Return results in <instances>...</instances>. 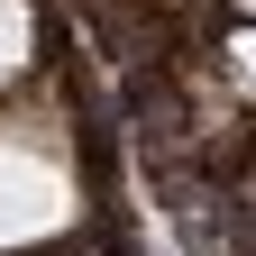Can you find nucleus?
Listing matches in <instances>:
<instances>
[{
	"instance_id": "f257e3e1",
	"label": "nucleus",
	"mask_w": 256,
	"mask_h": 256,
	"mask_svg": "<svg viewBox=\"0 0 256 256\" xmlns=\"http://www.w3.org/2000/svg\"><path fill=\"white\" fill-rule=\"evenodd\" d=\"M18 55H28V10L0 0V74H18Z\"/></svg>"
},
{
	"instance_id": "f03ea898",
	"label": "nucleus",
	"mask_w": 256,
	"mask_h": 256,
	"mask_svg": "<svg viewBox=\"0 0 256 256\" xmlns=\"http://www.w3.org/2000/svg\"><path fill=\"white\" fill-rule=\"evenodd\" d=\"M229 74H238V82L256 92V28H247V37H229Z\"/></svg>"
},
{
	"instance_id": "7ed1b4c3",
	"label": "nucleus",
	"mask_w": 256,
	"mask_h": 256,
	"mask_svg": "<svg viewBox=\"0 0 256 256\" xmlns=\"http://www.w3.org/2000/svg\"><path fill=\"white\" fill-rule=\"evenodd\" d=\"M247 18H256V0H247Z\"/></svg>"
}]
</instances>
